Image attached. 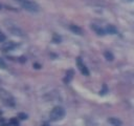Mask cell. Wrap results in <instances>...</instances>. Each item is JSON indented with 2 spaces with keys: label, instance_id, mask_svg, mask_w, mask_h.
Instances as JSON below:
<instances>
[{
  "label": "cell",
  "instance_id": "1",
  "mask_svg": "<svg viewBox=\"0 0 134 126\" xmlns=\"http://www.w3.org/2000/svg\"><path fill=\"white\" fill-rule=\"evenodd\" d=\"M65 109L62 106H55L50 111V120L51 121H59L64 118L65 116Z\"/></svg>",
  "mask_w": 134,
  "mask_h": 126
},
{
  "label": "cell",
  "instance_id": "2",
  "mask_svg": "<svg viewBox=\"0 0 134 126\" xmlns=\"http://www.w3.org/2000/svg\"><path fill=\"white\" fill-rule=\"evenodd\" d=\"M21 5L25 10L30 13H38L40 10V6L35 1H31V0H23L21 1Z\"/></svg>",
  "mask_w": 134,
  "mask_h": 126
},
{
  "label": "cell",
  "instance_id": "3",
  "mask_svg": "<svg viewBox=\"0 0 134 126\" xmlns=\"http://www.w3.org/2000/svg\"><path fill=\"white\" fill-rule=\"evenodd\" d=\"M0 98L7 105H12L13 106L15 104V101H14V98L12 97V94L8 91L4 90V89H0Z\"/></svg>",
  "mask_w": 134,
  "mask_h": 126
},
{
  "label": "cell",
  "instance_id": "4",
  "mask_svg": "<svg viewBox=\"0 0 134 126\" xmlns=\"http://www.w3.org/2000/svg\"><path fill=\"white\" fill-rule=\"evenodd\" d=\"M6 27H7L8 32H10V34H13V35H15V36H19V37H21V36L24 35L23 30H22L20 27H18L17 25H15V24H7Z\"/></svg>",
  "mask_w": 134,
  "mask_h": 126
},
{
  "label": "cell",
  "instance_id": "5",
  "mask_svg": "<svg viewBox=\"0 0 134 126\" xmlns=\"http://www.w3.org/2000/svg\"><path fill=\"white\" fill-rule=\"evenodd\" d=\"M76 64H77V66H79V69L81 70V72H82L84 76H89V70H88V68L86 67V65L83 64L81 58H77V59H76Z\"/></svg>",
  "mask_w": 134,
  "mask_h": 126
},
{
  "label": "cell",
  "instance_id": "6",
  "mask_svg": "<svg viewBox=\"0 0 134 126\" xmlns=\"http://www.w3.org/2000/svg\"><path fill=\"white\" fill-rule=\"evenodd\" d=\"M16 47V44L13 42V41H8V42H5L3 45H2V49L4 51H8V50H12Z\"/></svg>",
  "mask_w": 134,
  "mask_h": 126
},
{
  "label": "cell",
  "instance_id": "7",
  "mask_svg": "<svg viewBox=\"0 0 134 126\" xmlns=\"http://www.w3.org/2000/svg\"><path fill=\"white\" fill-rule=\"evenodd\" d=\"M108 122H109L112 126H121V125H122V122H121L119 119L114 118V117L109 118V119H108Z\"/></svg>",
  "mask_w": 134,
  "mask_h": 126
},
{
  "label": "cell",
  "instance_id": "8",
  "mask_svg": "<svg viewBox=\"0 0 134 126\" xmlns=\"http://www.w3.org/2000/svg\"><path fill=\"white\" fill-rule=\"evenodd\" d=\"M91 27H92V29H93L97 35H99V36H104V35L106 34V30H105L104 28H102L100 26H98V25L92 24V25H91Z\"/></svg>",
  "mask_w": 134,
  "mask_h": 126
},
{
  "label": "cell",
  "instance_id": "9",
  "mask_svg": "<svg viewBox=\"0 0 134 126\" xmlns=\"http://www.w3.org/2000/svg\"><path fill=\"white\" fill-rule=\"evenodd\" d=\"M69 28H70V30H71L72 33H74V34H76V35H82V34H83V29H82L80 26H77V25L72 24V25L69 26Z\"/></svg>",
  "mask_w": 134,
  "mask_h": 126
},
{
  "label": "cell",
  "instance_id": "10",
  "mask_svg": "<svg viewBox=\"0 0 134 126\" xmlns=\"http://www.w3.org/2000/svg\"><path fill=\"white\" fill-rule=\"evenodd\" d=\"M105 30H106V33H108V34H110V35H115V34H117L116 27H115L114 25H111V24L107 25Z\"/></svg>",
  "mask_w": 134,
  "mask_h": 126
},
{
  "label": "cell",
  "instance_id": "11",
  "mask_svg": "<svg viewBox=\"0 0 134 126\" xmlns=\"http://www.w3.org/2000/svg\"><path fill=\"white\" fill-rule=\"evenodd\" d=\"M104 56H105V58H106L108 61H113V59H114L113 54H112L111 51H109V50H106V51L104 52Z\"/></svg>",
  "mask_w": 134,
  "mask_h": 126
},
{
  "label": "cell",
  "instance_id": "12",
  "mask_svg": "<svg viewBox=\"0 0 134 126\" xmlns=\"http://www.w3.org/2000/svg\"><path fill=\"white\" fill-rule=\"evenodd\" d=\"M72 75H73V71L72 70H68L67 74H66V78L64 79V81L65 82H69L71 80V78H72Z\"/></svg>",
  "mask_w": 134,
  "mask_h": 126
},
{
  "label": "cell",
  "instance_id": "13",
  "mask_svg": "<svg viewBox=\"0 0 134 126\" xmlns=\"http://www.w3.org/2000/svg\"><path fill=\"white\" fill-rule=\"evenodd\" d=\"M0 68H2V69L6 68V64H5V62L3 61L2 58H0Z\"/></svg>",
  "mask_w": 134,
  "mask_h": 126
},
{
  "label": "cell",
  "instance_id": "14",
  "mask_svg": "<svg viewBox=\"0 0 134 126\" xmlns=\"http://www.w3.org/2000/svg\"><path fill=\"white\" fill-rule=\"evenodd\" d=\"M10 124L14 125V126H19V123H18V121L16 119H12L10 120Z\"/></svg>",
  "mask_w": 134,
  "mask_h": 126
},
{
  "label": "cell",
  "instance_id": "15",
  "mask_svg": "<svg viewBox=\"0 0 134 126\" xmlns=\"http://www.w3.org/2000/svg\"><path fill=\"white\" fill-rule=\"evenodd\" d=\"M18 117H19V118H20L21 120H25V119L27 118V116H26L25 113H23V112H21V113H19V116H18Z\"/></svg>",
  "mask_w": 134,
  "mask_h": 126
},
{
  "label": "cell",
  "instance_id": "16",
  "mask_svg": "<svg viewBox=\"0 0 134 126\" xmlns=\"http://www.w3.org/2000/svg\"><path fill=\"white\" fill-rule=\"evenodd\" d=\"M53 41H55L57 43H60V41H61V38H60V37H58L57 35H54V36H53Z\"/></svg>",
  "mask_w": 134,
  "mask_h": 126
},
{
  "label": "cell",
  "instance_id": "17",
  "mask_svg": "<svg viewBox=\"0 0 134 126\" xmlns=\"http://www.w3.org/2000/svg\"><path fill=\"white\" fill-rule=\"evenodd\" d=\"M4 40H5V36L2 32H0V42H3Z\"/></svg>",
  "mask_w": 134,
  "mask_h": 126
},
{
  "label": "cell",
  "instance_id": "18",
  "mask_svg": "<svg viewBox=\"0 0 134 126\" xmlns=\"http://www.w3.org/2000/svg\"><path fill=\"white\" fill-rule=\"evenodd\" d=\"M34 66H35L36 68H40V65H39V64H34Z\"/></svg>",
  "mask_w": 134,
  "mask_h": 126
},
{
  "label": "cell",
  "instance_id": "19",
  "mask_svg": "<svg viewBox=\"0 0 134 126\" xmlns=\"http://www.w3.org/2000/svg\"><path fill=\"white\" fill-rule=\"evenodd\" d=\"M42 126H49V125H48V124H46V123H45V124H43V125H42Z\"/></svg>",
  "mask_w": 134,
  "mask_h": 126
},
{
  "label": "cell",
  "instance_id": "20",
  "mask_svg": "<svg viewBox=\"0 0 134 126\" xmlns=\"http://www.w3.org/2000/svg\"><path fill=\"white\" fill-rule=\"evenodd\" d=\"M1 8H2V5H1V4H0V9H1Z\"/></svg>",
  "mask_w": 134,
  "mask_h": 126
},
{
  "label": "cell",
  "instance_id": "21",
  "mask_svg": "<svg viewBox=\"0 0 134 126\" xmlns=\"http://www.w3.org/2000/svg\"><path fill=\"white\" fill-rule=\"evenodd\" d=\"M18 1H20V2H21V1H23V0H18Z\"/></svg>",
  "mask_w": 134,
  "mask_h": 126
}]
</instances>
